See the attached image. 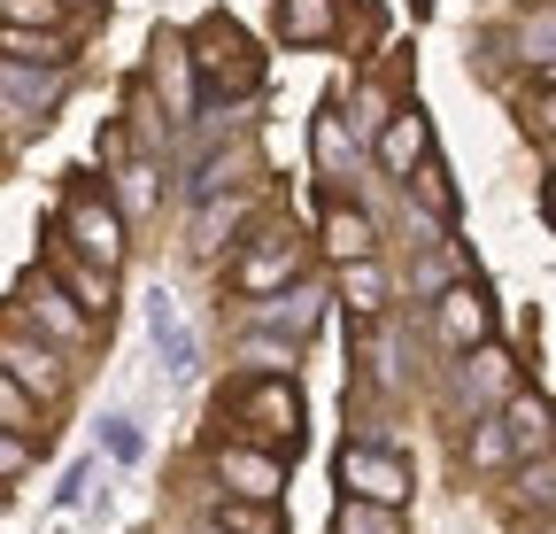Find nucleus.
<instances>
[{
    "mask_svg": "<svg viewBox=\"0 0 556 534\" xmlns=\"http://www.w3.org/2000/svg\"><path fill=\"white\" fill-rule=\"evenodd\" d=\"M193 71H201V86L208 94H232V101H255V86H263V54L248 47V32L240 24H201V39H193Z\"/></svg>",
    "mask_w": 556,
    "mask_h": 534,
    "instance_id": "1",
    "label": "nucleus"
},
{
    "mask_svg": "<svg viewBox=\"0 0 556 534\" xmlns=\"http://www.w3.org/2000/svg\"><path fill=\"white\" fill-rule=\"evenodd\" d=\"M232 419H240L248 442H270V449H287V457H294V442H302V395H294L287 372L248 380V387L232 395Z\"/></svg>",
    "mask_w": 556,
    "mask_h": 534,
    "instance_id": "2",
    "label": "nucleus"
},
{
    "mask_svg": "<svg viewBox=\"0 0 556 534\" xmlns=\"http://www.w3.org/2000/svg\"><path fill=\"white\" fill-rule=\"evenodd\" d=\"M332 481H340L348 496H371V504H409V488H417L409 457H402V449H379V442H348V449L332 457Z\"/></svg>",
    "mask_w": 556,
    "mask_h": 534,
    "instance_id": "3",
    "label": "nucleus"
},
{
    "mask_svg": "<svg viewBox=\"0 0 556 534\" xmlns=\"http://www.w3.org/2000/svg\"><path fill=\"white\" fill-rule=\"evenodd\" d=\"M510 395H518V387H510V357H503V349H486V341L464 349V364H456V380H448V403H456V411L486 419V411H503Z\"/></svg>",
    "mask_w": 556,
    "mask_h": 534,
    "instance_id": "4",
    "label": "nucleus"
},
{
    "mask_svg": "<svg viewBox=\"0 0 556 534\" xmlns=\"http://www.w3.org/2000/svg\"><path fill=\"white\" fill-rule=\"evenodd\" d=\"M62 240L78 248V256H93V263H109V272L124 263V218H116V210H101L86 186L62 202Z\"/></svg>",
    "mask_w": 556,
    "mask_h": 534,
    "instance_id": "5",
    "label": "nucleus"
},
{
    "mask_svg": "<svg viewBox=\"0 0 556 534\" xmlns=\"http://www.w3.org/2000/svg\"><path fill=\"white\" fill-rule=\"evenodd\" d=\"M426 156H433V124H426V109H417V101H402V109L379 124V171L409 186V171L426 163Z\"/></svg>",
    "mask_w": 556,
    "mask_h": 534,
    "instance_id": "6",
    "label": "nucleus"
},
{
    "mask_svg": "<svg viewBox=\"0 0 556 534\" xmlns=\"http://www.w3.org/2000/svg\"><path fill=\"white\" fill-rule=\"evenodd\" d=\"M148 341H155V357H163V372H170L178 387L201 372V341H193V325L178 318V302H170L163 287L148 295Z\"/></svg>",
    "mask_w": 556,
    "mask_h": 534,
    "instance_id": "7",
    "label": "nucleus"
},
{
    "mask_svg": "<svg viewBox=\"0 0 556 534\" xmlns=\"http://www.w3.org/2000/svg\"><path fill=\"white\" fill-rule=\"evenodd\" d=\"M217 481H225L232 496L278 504V488H287V464L270 457V442H263V449H248V442H225V449H217Z\"/></svg>",
    "mask_w": 556,
    "mask_h": 534,
    "instance_id": "8",
    "label": "nucleus"
},
{
    "mask_svg": "<svg viewBox=\"0 0 556 534\" xmlns=\"http://www.w3.org/2000/svg\"><path fill=\"white\" fill-rule=\"evenodd\" d=\"M433 325H441V341L464 357V349H479V341H486V325H495V302H486V287H479V280H464V287H448V295L433 302Z\"/></svg>",
    "mask_w": 556,
    "mask_h": 534,
    "instance_id": "9",
    "label": "nucleus"
},
{
    "mask_svg": "<svg viewBox=\"0 0 556 534\" xmlns=\"http://www.w3.org/2000/svg\"><path fill=\"white\" fill-rule=\"evenodd\" d=\"M240 295H278V287H294V225H263L255 233V256L232 272Z\"/></svg>",
    "mask_w": 556,
    "mask_h": 534,
    "instance_id": "10",
    "label": "nucleus"
},
{
    "mask_svg": "<svg viewBox=\"0 0 556 534\" xmlns=\"http://www.w3.org/2000/svg\"><path fill=\"white\" fill-rule=\"evenodd\" d=\"M0 78H9V116H16V124H31V116L47 124V116H54V101H62V86H70V78H62V62L31 71L24 54H9V71H0Z\"/></svg>",
    "mask_w": 556,
    "mask_h": 534,
    "instance_id": "11",
    "label": "nucleus"
},
{
    "mask_svg": "<svg viewBox=\"0 0 556 534\" xmlns=\"http://www.w3.org/2000/svg\"><path fill=\"white\" fill-rule=\"evenodd\" d=\"M255 325L263 333H287V341H309V333L325 325V287H278V295H263L255 302Z\"/></svg>",
    "mask_w": 556,
    "mask_h": 534,
    "instance_id": "12",
    "label": "nucleus"
},
{
    "mask_svg": "<svg viewBox=\"0 0 556 534\" xmlns=\"http://www.w3.org/2000/svg\"><path fill=\"white\" fill-rule=\"evenodd\" d=\"M503 419H510L518 457H556V403H548V395H510Z\"/></svg>",
    "mask_w": 556,
    "mask_h": 534,
    "instance_id": "13",
    "label": "nucleus"
},
{
    "mask_svg": "<svg viewBox=\"0 0 556 534\" xmlns=\"http://www.w3.org/2000/svg\"><path fill=\"white\" fill-rule=\"evenodd\" d=\"M16 302H24L47 333H62V341H86V318H78L86 302H78V295H62L54 280H24V287H16Z\"/></svg>",
    "mask_w": 556,
    "mask_h": 534,
    "instance_id": "14",
    "label": "nucleus"
},
{
    "mask_svg": "<svg viewBox=\"0 0 556 534\" xmlns=\"http://www.w3.org/2000/svg\"><path fill=\"white\" fill-rule=\"evenodd\" d=\"M340 24L332 0H278V32H287V47H325Z\"/></svg>",
    "mask_w": 556,
    "mask_h": 534,
    "instance_id": "15",
    "label": "nucleus"
},
{
    "mask_svg": "<svg viewBox=\"0 0 556 534\" xmlns=\"http://www.w3.org/2000/svg\"><path fill=\"white\" fill-rule=\"evenodd\" d=\"M193 54L178 47V39H155V86L170 94V116H193Z\"/></svg>",
    "mask_w": 556,
    "mask_h": 534,
    "instance_id": "16",
    "label": "nucleus"
},
{
    "mask_svg": "<svg viewBox=\"0 0 556 534\" xmlns=\"http://www.w3.org/2000/svg\"><path fill=\"white\" fill-rule=\"evenodd\" d=\"M503 464H518V442H510L503 411H486V419H471V473H503Z\"/></svg>",
    "mask_w": 556,
    "mask_h": 534,
    "instance_id": "17",
    "label": "nucleus"
},
{
    "mask_svg": "<svg viewBox=\"0 0 556 534\" xmlns=\"http://www.w3.org/2000/svg\"><path fill=\"white\" fill-rule=\"evenodd\" d=\"M332 534H402V504H371V496H340Z\"/></svg>",
    "mask_w": 556,
    "mask_h": 534,
    "instance_id": "18",
    "label": "nucleus"
},
{
    "mask_svg": "<svg viewBox=\"0 0 556 534\" xmlns=\"http://www.w3.org/2000/svg\"><path fill=\"white\" fill-rule=\"evenodd\" d=\"M9 372H16L24 387H39V395H47V403H54V395H62V364H54V349H31V341H24V333H9Z\"/></svg>",
    "mask_w": 556,
    "mask_h": 534,
    "instance_id": "19",
    "label": "nucleus"
},
{
    "mask_svg": "<svg viewBox=\"0 0 556 534\" xmlns=\"http://www.w3.org/2000/svg\"><path fill=\"white\" fill-rule=\"evenodd\" d=\"M317 171H325V178L356 171V132L340 124V109H317Z\"/></svg>",
    "mask_w": 556,
    "mask_h": 534,
    "instance_id": "20",
    "label": "nucleus"
},
{
    "mask_svg": "<svg viewBox=\"0 0 556 534\" xmlns=\"http://www.w3.org/2000/svg\"><path fill=\"white\" fill-rule=\"evenodd\" d=\"M325 248H332L340 263H356V256H371V248H379V233H371V218H364V210H332V218H325Z\"/></svg>",
    "mask_w": 556,
    "mask_h": 534,
    "instance_id": "21",
    "label": "nucleus"
},
{
    "mask_svg": "<svg viewBox=\"0 0 556 534\" xmlns=\"http://www.w3.org/2000/svg\"><path fill=\"white\" fill-rule=\"evenodd\" d=\"M340 295H348V310H379L387 302V272H379V263L371 256H356V263H340Z\"/></svg>",
    "mask_w": 556,
    "mask_h": 534,
    "instance_id": "22",
    "label": "nucleus"
},
{
    "mask_svg": "<svg viewBox=\"0 0 556 534\" xmlns=\"http://www.w3.org/2000/svg\"><path fill=\"white\" fill-rule=\"evenodd\" d=\"M62 287L78 295L86 310H101V318H109V263H93V256H86V263H78V256H62Z\"/></svg>",
    "mask_w": 556,
    "mask_h": 534,
    "instance_id": "23",
    "label": "nucleus"
},
{
    "mask_svg": "<svg viewBox=\"0 0 556 534\" xmlns=\"http://www.w3.org/2000/svg\"><path fill=\"white\" fill-rule=\"evenodd\" d=\"M518 47H526V62H533V71H556V9L518 16Z\"/></svg>",
    "mask_w": 556,
    "mask_h": 534,
    "instance_id": "24",
    "label": "nucleus"
},
{
    "mask_svg": "<svg viewBox=\"0 0 556 534\" xmlns=\"http://www.w3.org/2000/svg\"><path fill=\"white\" fill-rule=\"evenodd\" d=\"M409 186H417V202H426V210H441V218H456V186H448V171L426 156V163H417L409 171Z\"/></svg>",
    "mask_w": 556,
    "mask_h": 534,
    "instance_id": "25",
    "label": "nucleus"
},
{
    "mask_svg": "<svg viewBox=\"0 0 556 534\" xmlns=\"http://www.w3.org/2000/svg\"><path fill=\"white\" fill-rule=\"evenodd\" d=\"M294 349H302V341H287V333H263V325H255V341H240V357H248L255 372H287Z\"/></svg>",
    "mask_w": 556,
    "mask_h": 534,
    "instance_id": "26",
    "label": "nucleus"
},
{
    "mask_svg": "<svg viewBox=\"0 0 556 534\" xmlns=\"http://www.w3.org/2000/svg\"><path fill=\"white\" fill-rule=\"evenodd\" d=\"M31 395H39V387H24L16 372L0 380V419H9V434H31V426H39V403H31Z\"/></svg>",
    "mask_w": 556,
    "mask_h": 534,
    "instance_id": "27",
    "label": "nucleus"
},
{
    "mask_svg": "<svg viewBox=\"0 0 556 534\" xmlns=\"http://www.w3.org/2000/svg\"><path fill=\"white\" fill-rule=\"evenodd\" d=\"M217 526H225V534H278L270 504H255V496H240V504H217Z\"/></svg>",
    "mask_w": 556,
    "mask_h": 534,
    "instance_id": "28",
    "label": "nucleus"
},
{
    "mask_svg": "<svg viewBox=\"0 0 556 534\" xmlns=\"http://www.w3.org/2000/svg\"><path fill=\"white\" fill-rule=\"evenodd\" d=\"M116 202L139 218V210H155V171L148 163H116Z\"/></svg>",
    "mask_w": 556,
    "mask_h": 534,
    "instance_id": "29",
    "label": "nucleus"
},
{
    "mask_svg": "<svg viewBox=\"0 0 556 534\" xmlns=\"http://www.w3.org/2000/svg\"><path fill=\"white\" fill-rule=\"evenodd\" d=\"M518 496H526V511H556V457H526Z\"/></svg>",
    "mask_w": 556,
    "mask_h": 534,
    "instance_id": "30",
    "label": "nucleus"
},
{
    "mask_svg": "<svg viewBox=\"0 0 556 534\" xmlns=\"http://www.w3.org/2000/svg\"><path fill=\"white\" fill-rule=\"evenodd\" d=\"M0 16H9L16 32H31V24H54L62 16V0H0Z\"/></svg>",
    "mask_w": 556,
    "mask_h": 534,
    "instance_id": "31",
    "label": "nucleus"
},
{
    "mask_svg": "<svg viewBox=\"0 0 556 534\" xmlns=\"http://www.w3.org/2000/svg\"><path fill=\"white\" fill-rule=\"evenodd\" d=\"M0 473H9V481H24V473H31V442H24V434L0 442Z\"/></svg>",
    "mask_w": 556,
    "mask_h": 534,
    "instance_id": "32",
    "label": "nucleus"
},
{
    "mask_svg": "<svg viewBox=\"0 0 556 534\" xmlns=\"http://www.w3.org/2000/svg\"><path fill=\"white\" fill-rule=\"evenodd\" d=\"M109 449H116V457H124V464H131V457H139V434H131V419H109Z\"/></svg>",
    "mask_w": 556,
    "mask_h": 534,
    "instance_id": "33",
    "label": "nucleus"
},
{
    "mask_svg": "<svg viewBox=\"0 0 556 534\" xmlns=\"http://www.w3.org/2000/svg\"><path fill=\"white\" fill-rule=\"evenodd\" d=\"M526 534H556V511H541V519H533V526H526Z\"/></svg>",
    "mask_w": 556,
    "mask_h": 534,
    "instance_id": "34",
    "label": "nucleus"
},
{
    "mask_svg": "<svg viewBox=\"0 0 556 534\" xmlns=\"http://www.w3.org/2000/svg\"><path fill=\"white\" fill-rule=\"evenodd\" d=\"M548 218H556V178H548Z\"/></svg>",
    "mask_w": 556,
    "mask_h": 534,
    "instance_id": "35",
    "label": "nucleus"
},
{
    "mask_svg": "<svg viewBox=\"0 0 556 534\" xmlns=\"http://www.w3.org/2000/svg\"><path fill=\"white\" fill-rule=\"evenodd\" d=\"M217 534H225V526H217Z\"/></svg>",
    "mask_w": 556,
    "mask_h": 534,
    "instance_id": "36",
    "label": "nucleus"
}]
</instances>
